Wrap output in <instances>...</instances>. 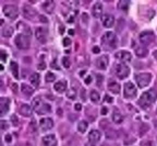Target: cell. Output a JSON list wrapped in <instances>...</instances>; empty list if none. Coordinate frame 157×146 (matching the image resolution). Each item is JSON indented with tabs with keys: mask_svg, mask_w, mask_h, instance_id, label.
<instances>
[{
	"mask_svg": "<svg viewBox=\"0 0 157 146\" xmlns=\"http://www.w3.org/2000/svg\"><path fill=\"white\" fill-rule=\"evenodd\" d=\"M157 99V92L155 89H149V91H145L141 96L140 100H139V105L142 109L146 110L151 105L156 101Z\"/></svg>",
	"mask_w": 157,
	"mask_h": 146,
	"instance_id": "6da1fadb",
	"label": "cell"
},
{
	"mask_svg": "<svg viewBox=\"0 0 157 146\" xmlns=\"http://www.w3.org/2000/svg\"><path fill=\"white\" fill-rule=\"evenodd\" d=\"M32 108L33 110L37 112L38 114H45V113H49L52 111V108L48 103H45V102L42 101V99L39 97L35 98L32 102Z\"/></svg>",
	"mask_w": 157,
	"mask_h": 146,
	"instance_id": "7a4b0ae2",
	"label": "cell"
},
{
	"mask_svg": "<svg viewBox=\"0 0 157 146\" xmlns=\"http://www.w3.org/2000/svg\"><path fill=\"white\" fill-rule=\"evenodd\" d=\"M117 36L112 32H106L102 37V43L107 50H114L117 46Z\"/></svg>",
	"mask_w": 157,
	"mask_h": 146,
	"instance_id": "3957f363",
	"label": "cell"
},
{
	"mask_svg": "<svg viewBox=\"0 0 157 146\" xmlns=\"http://www.w3.org/2000/svg\"><path fill=\"white\" fill-rule=\"evenodd\" d=\"M136 84L140 88H145L151 84L152 81V75L149 73H141V74L136 75Z\"/></svg>",
	"mask_w": 157,
	"mask_h": 146,
	"instance_id": "277c9868",
	"label": "cell"
},
{
	"mask_svg": "<svg viewBox=\"0 0 157 146\" xmlns=\"http://www.w3.org/2000/svg\"><path fill=\"white\" fill-rule=\"evenodd\" d=\"M2 11L5 17L9 18L10 20H15L19 14V9L14 5H5V6H3Z\"/></svg>",
	"mask_w": 157,
	"mask_h": 146,
	"instance_id": "5b68a950",
	"label": "cell"
},
{
	"mask_svg": "<svg viewBox=\"0 0 157 146\" xmlns=\"http://www.w3.org/2000/svg\"><path fill=\"white\" fill-rule=\"evenodd\" d=\"M14 42H15L16 47H19L20 50H27L30 47V40H28V37L25 34H18L15 36Z\"/></svg>",
	"mask_w": 157,
	"mask_h": 146,
	"instance_id": "8992f818",
	"label": "cell"
},
{
	"mask_svg": "<svg viewBox=\"0 0 157 146\" xmlns=\"http://www.w3.org/2000/svg\"><path fill=\"white\" fill-rule=\"evenodd\" d=\"M139 40L141 42V44L145 46V45L152 44L155 40V35L152 31H144V32H141V33H140Z\"/></svg>",
	"mask_w": 157,
	"mask_h": 146,
	"instance_id": "52a82bcc",
	"label": "cell"
},
{
	"mask_svg": "<svg viewBox=\"0 0 157 146\" xmlns=\"http://www.w3.org/2000/svg\"><path fill=\"white\" fill-rule=\"evenodd\" d=\"M136 92H138L136 87L132 83H127L123 87V94L127 99H133L136 96Z\"/></svg>",
	"mask_w": 157,
	"mask_h": 146,
	"instance_id": "ba28073f",
	"label": "cell"
},
{
	"mask_svg": "<svg viewBox=\"0 0 157 146\" xmlns=\"http://www.w3.org/2000/svg\"><path fill=\"white\" fill-rule=\"evenodd\" d=\"M116 74L120 79H125L130 74V68L125 63H120L116 66Z\"/></svg>",
	"mask_w": 157,
	"mask_h": 146,
	"instance_id": "9c48e42d",
	"label": "cell"
},
{
	"mask_svg": "<svg viewBox=\"0 0 157 146\" xmlns=\"http://www.w3.org/2000/svg\"><path fill=\"white\" fill-rule=\"evenodd\" d=\"M35 36L36 40L41 43H45L48 37V30L45 27H39L35 30Z\"/></svg>",
	"mask_w": 157,
	"mask_h": 146,
	"instance_id": "30bf717a",
	"label": "cell"
},
{
	"mask_svg": "<svg viewBox=\"0 0 157 146\" xmlns=\"http://www.w3.org/2000/svg\"><path fill=\"white\" fill-rule=\"evenodd\" d=\"M9 109H10V99L7 98V97H2L1 100H0V112H1V116L7 114Z\"/></svg>",
	"mask_w": 157,
	"mask_h": 146,
	"instance_id": "8fae6325",
	"label": "cell"
},
{
	"mask_svg": "<svg viewBox=\"0 0 157 146\" xmlns=\"http://www.w3.org/2000/svg\"><path fill=\"white\" fill-rule=\"evenodd\" d=\"M39 126H41L42 131H49L54 126V121L50 118H43L39 121Z\"/></svg>",
	"mask_w": 157,
	"mask_h": 146,
	"instance_id": "7c38bea8",
	"label": "cell"
},
{
	"mask_svg": "<svg viewBox=\"0 0 157 146\" xmlns=\"http://www.w3.org/2000/svg\"><path fill=\"white\" fill-rule=\"evenodd\" d=\"M23 16L28 20H34V18H36V16H37V12L32 7L24 6L23 7Z\"/></svg>",
	"mask_w": 157,
	"mask_h": 146,
	"instance_id": "4fadbf2b",
	"label": "cell"
},
{
	"mask_svg": "<svg viewBox=\"0 0 157 146\" xmlns=\"http://www.w3.org/2000/svg\"><path fill=\"white\" fill-rule=\"evenodd\" d=\"M107 87H108L109 91L112 92V94H119L120 90H121V87H120L119 83L116 81L115 79H109L108 84H107Z\"/></svg>",
	"mask_w": 157,
	"mask_h": 146,
	"instance_id": "5bb4252c",
	"label": "cell"
},
{
	"mask_svg": "<svg viewBox=\"0 0 157 146\" xmlns=\"http://www.w3.org/2000/svg\"><path fill=\"white\" fill-rule=\"evenodd\" d=\"M116 58L120 59L122 62H131L132 59V55H131V53H129L128 51H120V52H117L115 54Z\"/></svg>",
	"mask_w": 157,
	"mask_h": 146,
	"instance_id": "9a60e30c",
	"label": "cell"
},
{
	"mask_svg": "<svg viewBox=\"0 0 157 146\" xmlns=\"http://www.w3.org/2000/svg\"><path fill=\"white\" fill-rule=\"evenodd\" d=\"M108 63H109L108 56L102 55L100 57L97 58V61H96V66H97L99 69H106L107 66H108Z\"/></svg>",
	"mask_w": 157,
	"mask_h": 146,
	"instance_id": "2e32d148",
	"label": "cell"
},
{
	"mask_svg": "<svg viewBox=\"0 0 157 146\" xmlns=\"http://www.w3.org/2000/svg\"><path fill=\"white\" fill-rule=\"evenodd\" d=\"M100 140V132L97 130H92L89 134V142L92 144H97Z\"/></svg>",
	"mask_w": 157,
	"mask_h": 146,
	"instance_id": "e0dca14e",
	"label": "cell"
},
{
	"mask_svg": "<svg viewBox=\"0 0 157 146\" xmlns=\"http://www.w3.org/2000/svg\"><path fill=\"white\" fill-rule=\"evenodd\" d=\"M133 46H134V52H135L138 57H145L147 55V50L145 48L144 45H135V43L133 42Z\"/></svg>",
	"mask_w": 157,
	"mask_h": 146,
	"instance_id": "ac0fdd59",
	"label": "cell"
},
{
	"mask_svg": "<svg viewBox=\"0 0 157 146\" xmlns=\"http://www.w3.org/2000/svg\"><path fill=\"white\" fill-rule=\"evenodd\" d=\"M92 14L94 18H100L103 14V5L100 2H96L92 8Z\"/></svg>",
	"mask_w": 157,
	"mask_h": 146,
	"instance_id": "d6986e66",
	"label": "cell"
},
{
	"mask_svg": "<svg viewBox=\"0 0 157 146\" xmlns=\"http://www.w3.org/2000/svg\"><path fill=\"white\" fill-rule=\"evenodd\" d=\"M43 143L45 146H57V140L55 135H46L43 137Z\"/></svg>",
	"mask_w": 157,
	"mask_h": 146,
	"instance_id": "ffe728a7",
	"label": "cell"
},
{
	"mask_svg": "<svg viewBox=\"0 0 157 146\" xmlns=\"http://www.w3.org/2000/svg\"><path fill=\"white\" fill-rule=\"evenodd\" d=\"M102 22H103V25L105 28H111L115 23V18L111 14H105L102 18Z\"/></svg>",
	"mask_w": 157,
	"mask_h": 146,
	"instance_id": "44dd1931",
	"label": "cell"
},
{
	"mask_svg": "<svg viewBox=\"0 0 157 146\" xmlns=\"http://www.w3.org/2000/svg\"><path fill=\"white\" fill-rule=\"evenodd\" d=\"M55 8H56V3L52 0H47L43 3L44 11L47 12V13H52L55 11Z\"/></svg>",
	"mask_w": 157,
	"mask_h": 146,
	"instance_id": "7402d4cb",
	"label": "cell"
},
{
	"mask_svg": "<svg viewBox=\"0 0 157 146\" xmlns=\"http://www.w3.org/2000/svg\"><path fill=\"white\" fill-rule=\"evenodd\" d=\"M32 110L33 108L30 105H26V103H23V105L20 107V114H22L23 116H32Z\"/></svg>",
	"mask_w": 157,
	"mask_h": 146,
	"instance_id": "603a6c76",
	"label": "cell"
},
{
	"mask_svg": "<svg viewBox=\"0 0 157 146\" xmlns=\"http://www.w3.org/2000/svg\"><path fill=\"white\" fill-rule=\"evenodd\" d=\"M54 88L57 92L62 94L63 91L65 90V88H67V81H65V80H60V81H57V83L55 84Z\"/></svg>",
	"mask_w": 157,
	"mask_h": 146,
	"instance_id": "cb8c5ba5",
	"label": "cell"
},
{
	"mask_svg": "<svg viewBox=\"0 0 157 146\" xmlns=\"http://www.w3.org/2000/svg\"><path fill=\"white\" fill-rule=\"evenodd\" d=\"M30 81L33 87H38L39 83H41V76H39V74H38V73H34V74L31 75Z\"/></svg>",
	"mask_w": 157,
	"mask_h": 146,
	"instance_id": "d4e9b609",
	"label": "cell"
},
{
	"mask_svg": "<svg viewBox=\"0 0 157 146\" xmlns=\"http://www.w3.org/2000/svg\"><path fill=\"white\" fill-rule=\"evenodd\" d=\"M112 121L117 124L122 123V121H123V116H122V114L119 112L118 109H115L114 112H112Z\"/></svg>",
	"mask_w": 157,
	"mask_h": 146,
	"instance_id": "484cf974",
	"label": "cell"
},
{
	"mask_svg": "<svg viewBox=\"0 0 157 146\" xmlns=\"http://www.w3.org/2000/svg\"><path fill=\"white\" fill-rule=\"evenodd\" d=\"M21 91L26 96H31V94L34 92V88L31 87V86L26 85V84H22L21 85Z\"/></svg>",
	"mask_w": 157,
	"mask_h": 146,
	"instance_id": "4316f807",
	"label": "cell"
},
{
	"mask_svg": "<svg viewBox=\"0 0 157 146\" xmlns=\"http://www.w3.org/2000/svg\"><path fill=\"white\" fill-rule=\"evenodd\" d=\"M10 70L14 78H19V65L15 62H11L10 63Z\"/></svg>",
	"mask_w": 157,
	"mask_h": 146,
	"instance_id": "83f0119b",
	"label": "cell"
},
{
	"mask_svg": "<svg viewBox=\"0 0 157 146\" xmlns=\"http://www.w3.org/2000/svg\"><path fill=\"white\" fill-rule=\"evenodd\" d=\"M87 127H89V123H87L86 121H80L78 122V131L80 133H85L86 132V130H87Z\"/></svg>",
	"mask_w": 157,
	"mask_h": 146,
	"instance_id": "f1b7e54d",
	"label": "cell"
},
{
	"mask_svg": "<svg viewBox=\"0 0 157 146\" xmlns=\"http://www.w3.org/2000/svg\"><path fill=\"white\" fill-rule=\"evenodd\" d=\"M12 34H13V28L12 27H10V25H7V27H5L2 30V35L5 36V37H11L12 36Z\"/></svg>",
	"mask_w": 157,
	"mask_h": 146,
	"instance_id": "f546056e",
	"label": "cell"
},
{
	"mask_svg": "<svg viewBox=\"0 0 157 146\" xmlns=\"http://www.w3.org/2000/svg\"><path fill=\"white\" fill-rule=\"evenodd\" d=\"M118 8L122 11H127L128 9H129V1H125V0H121L119 1L118 3Z\"/></svg>",
	"mask_w": 157,
	"mask_h": 146,
	"instance_id": "4dcf8cb0",
	"label": "cell"
},
{
	"mask_svg": "<svg viewBox=\"0 0 157 146\" xmlns=\"http://www.w3.org/2000/svg\"><path fill=\"white\" fill-rule=\"evenodd\" d=\"M89 98L92 100L93 102H98L99 101V94H98L97 91H91V94H89Z\"/></svg>",
	"mask_w": 157,
	"mask_h": 146,
	"instance_id": "1f68e13d",
	"label": "cell"
},
{
	"mask_svg": "<svg viewBox=\"0 0 157 146\" xmlns=\"http://www.w3.org/2000/svg\"><path fill=\"white\" fill-rule=\"evenodd\" d=\"M67 97H68V99L70 100H74L76 98V91L75 89H70V90H68V92H67Z\"/></svg>",
	"mask_w": 157,
	"mask_h": 146,
	"instance_id": "d6a6232c",
	"label": "cell"
},
{
	"mask_svg": "<svg viewBox=\"0 0 157 146\" xmlns=\"http://www.w3.org/2000/svg\"><path fill=\"white\" fill-rule=\"evenodd\" d=\"M55 79H56V76H55L52 73H47L46 74V81L47 83H52Z\"/></svg>",
	"mask_w": 157,
	"mask_h": 146,
	"instance_id": "836d02e7",
	"label": "cell"
},
{
	"mask_svg": "<svg viewBox=\"0 0 157 146\" xmlns=\"http://www.w3.org/2000/svg\"><path fill=\"white\" fill-rule=\"evenodd\" d=\"M62 65H63V67H65V68H69V67H70L71 62H70V59H69V57L62 58Z\"/></svg>",
	"mask_w": 157,
	"mask_h": 146,
	"instance_id": "e575fe53",
	"label": "cell"
},
{
	"mask_svg": "<svg viewBox=\"0 0 157 146\" xmlns=\"http://www.w3.org/2000/svg\"><path fill=\"white\" fill-rule=\"evenodd\" d=\"M37 68L39 69V70H45V68H46V63L42 59V61L37 64Z\"/></svg>",
	"mask_w": 157,
	"mask_h": 146,
	"instance_id": "d590c367",
	"label": "cell"
},
{
	"mask_svg": "<svg viewBox=\"0 0 157 146\" xmlns=\"http://www.w3.org/2000/svg\"><path fill=\"white\" fill-rule=\"evenodd\" d=\"M10 120H11V122H12V124H13L14 126H16V125H18V123H19V120H18V118H16L15 114H12V116H11V118H10Z\"/></svg>",
	"mask_w": 157,
	"mask_h": 146,
	"instance_id": "8d00e7d4",
	"label": "cell"
},
{
	"mask_svg": "<svg viewBox=\"0 0 157 146\" xmlns=\"http://www.w3.org/2000/svg\"><path fill=\"white\" fill-rule=\"evenodd\" d=\"M8 127H9V123L7 121H5V120H2V121H1V130L5 131V130H7Z\"/></svg>",
	"mask_w": 157,
	"mask_h": 146,
	"instance_id": "74e56055",
	"label": "cell"
},
{
	"mask_svg": "<svg viewBox=\"0 0 157 146\" xmlns=\"http://www.w3.org/2000/svg\"><path fill=\"white\" fill-rule=\"evenodd\" d=\"M62 44L65 45V46H69V45L71 44V40L69 39V37H65L62 41Z\"/></svg>",
	"mask_w": 157,
	"mask_h": 146,
	"instance_id": "f35d334b",
	"label": "cell"
},
{
	"mask_svg": "<svg viewBox=\"0 0 157 146\" xmlns=\"http://www.w3.org/2000/svg\"><path fill=\"white\" fill-rule=\"evenodd\" d=\"M141 146H154V144L152 143V141H144L142 142Z\"/></svg>",
	"mask_w": 157,
	"mask_h": 146,
	"instance_id": "ab89813d",
	"label": "cell"
},
{
	"mask_svg": "<svg viewBox=\"0 0 157 146\" xmlns=\"http://www.w3.org/2000/svg\"><path fill=\"white\" fill-rule=\"evenodd\" d=\"M11 141H12V136H11L10 134H7L5 136V142H7V143H10Z\"/></svg>",
	"mask_w": 157,
	"mask_h": 146,
	"instance_id": "60d3db41",
	"label": "cell"
},
{
	"mask_svg": "<svg viewBox=\"0 0 157 146\" xmlns=\"http://www.w3.org/2000/svg\"><path fill=\"white\" fill-rule=\"evenodd\" d=\"M104 100H105V102H109V103L112 102V98H111L110 96H108V94H106L105 98H104Z\"/></svg>",
	"mask_w": 157,
	"mask_h": 146,
	"instance_id": "b9f144b4",
	"label": "cell"
},
{
	"mask_svg": "<svg viewBox=\"0 0 157 146\" xmlns=\"http://www.w3.org/2000/svg\"><path fill=\"white\" fill-rule=\"evenodd\" d=\"M74 109H75V111H81L82 110V105L81 103H76V105H74Z\"/></svg>",
	"mask_w": 157,
	"mask_h": 146,
	"instance_id": "7bdbcfd3",
	"label": "cell"
},
{
	"mask_svg": "<svg viewBox=\"0 0 157 146\" xmlns=\"http://www.w3.org/2000/svg\"><path fill=\"white\" fill-rule=\"evenodd\" d=\"M39 21H41V22H43V23H47V21H48V20L44 17V16H39Z\"/></svg>",
	"mask_w": 157,
	"mask_h": 146,
	"instance_id": "ee69618b",
	"label": "cell"
},
{
	"mask_svg": "<svg viewBox=\"0 0 157 146\" xmlns=\"http://www.w3.org/2000/svg\"><path fill=\"white\" fill-rule=\"evenodd\" d=\"M99 52H100V48L98 46H94V47H93V53H95V54H98Z\"/></svg>",
	"mask_w": 157,
	"mask_h": 146,
	"instance_id": "f6af8a7d",
	"label": "cell"
},
{
	"mask_svg": "<svg viewBox=\"0 0 157 146\" xmlns=\"http://www.w3.org/2000/svg\"><path fill=\"white\" fill-rule=\"evenodd\" d=\"M91 83H92V78H91V76L85 78V84H86V85H89Z\"/></svg>",
	"mask_w": 157,
	"mask_h": 146,
	"instance_id": "bcb514c9",
	"label": "cell"
},
{
	"mask_svg": "<svg viewBox=\"0 0 157 146\" xmlns=\"http://www.w3.org/2000/svg\"><path fill=\"white\" fill-rule=\"evenodd\" d=\"M107 112H108V109H107L106 107H104L103 109H102V114L105 116V114H107Z\"/></svg>",
	"mask_w": 157,
	"mask_h": 146,
	"instance_id": "7dc6e473",
	"label": "cell"
},
{
	"mask_svg": "<svg viewBox=\"0 0 157 146\" xmlns=\"http://www.w3.org/2000/svg\"><path fill=\"white\" fill-rule=\"evenodd\" d=\"M1 57H2V62H3V63H5V59H7V55H5V52L1 53Z\"/></svg>",
	"mask_w": 157,
	"mask_h": 146,
	"instance_id": "c3c4849f",
	"label": "cell"
},
{
	"mask_svg": "<svg viewBox=\"0 0 157 146\" xmlns=\"http://www.w3.org/2000/svg\"><path fill=\"white\" fill-rule=\"evenodd\" d=\"M74 21V17L72 16V17H70V19H68V22L70 23V22H73Z\"/></svg>",
	"mask_w": 157,
	"mask_h": 146,
	"instance_id": "681fc988",
	"label": "cell"
},
{
	"mask_svg": "<svg viewBox=\"0 0 157 146\" xmlns=\"http://www.w3.org/2000/svg\"><path fill=\"white\" fill-rule=\"evenodd\" d=\"M59 31H60V33H63V32H65V28H63V27H60Z\"/></svg>",
	"mask_w": 157,
	"mask_h": 146,
	"instance_id": "f907efd6",
	"label": "cell"
},
{
	"mask_svg": "<svg viewBox=\"0 0 157 146\" xmlns=\"http://www.w3.org/2000/svg\"><path fill=\"white\" fill-rule=\"evenodd\" d=\"M69 34L70 35H74V30H69Z\"/></svg>",
	"mask_w": 157,
	"mask_h": 146,
	"instance_id": "816d5d0a",
	"label": "cell"
},
{
	"mask_svg": "<svg viewBox=\"0 0 157 146\" xmlns=\"http://www.w3.org/2000/svg\"><path fill=\"white\" fill-rule=\"evenodd\" d=\"M153 55H154L155 59H157V51H155V52H154V53H153Z\"/></svg>",
	"mask_w": 157,
	"mask_h": 146,
	"instance_id": "f5cc1de1",
	"label": "cell"
},
{
	"mask_svg": "<svg viewBox=\"0 0 157 146\" xmlns=\"http://www.w3.org/2000/svg\"><path fill=\"white\" fill-rule=\"evenodd\" d=\"M85 146H95V145H94V144L89 143H89H87V144H86V145H85Z\"/></svg>",
	"mask_w": 157,
	"mask_h": 146,
	"instance_id": "db71d44e",
	"label": "cell"
},
{
	"mask_svg": "<svg viewBox=\"0 0 157 146\" xmlns=\"http://www.w3.org/2000/svg\"><path fill=\"white\" fill-rule=\"evenodd\" d=\"M0 69H1V70H3V69H5V67H3V65H0Z\"/></svg>",
	"mask_w": 157,
	"mask_h": 146,
	"instance_id": "11a10c76",
	"label": "cell"
},
{
	"mask_svg": "<svg viewBox=\"0 0 157 146\" xmlns=\"http://www.w3.org/2000/svg\"><path fill=\"white\" fill-rule=\"evenodd\" d=\"M103 146H109V145H106V144H104V145Z\"/></svg>",
	"mask_w": 157,
	"mask_h": 146,
	"instance_id": "9f6ffc18",
	"label": "cell"
}]
</instances>
